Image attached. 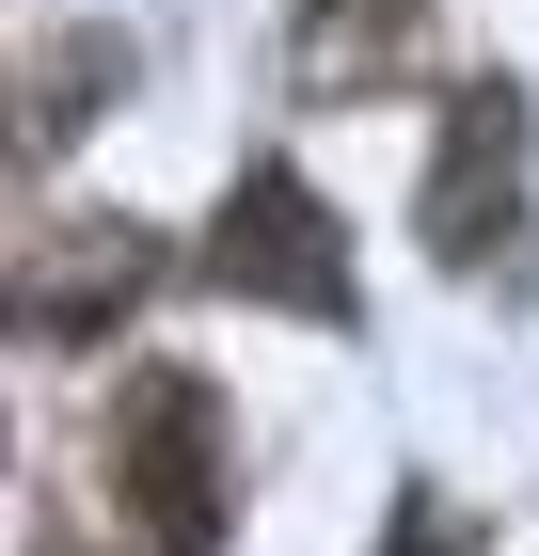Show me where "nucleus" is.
<instances>
[{
  "mask_svg": "<svg viewBox=\"0 0 539 556\" xmlns=\"http://www.w3.org/2000/svg\"><path fill=\"white\" fill-rule=\"evenodd\" d=\"M112 493L127 525H143V556H222V493H239V462H222V382L207 366H143L112 414Z\"/></svg>",
  "mask_w": 539,
  "mask_h": 556,
  "instance_id": "nucleus-1",
  "label": "nucleus"
},
{
  "mask_svg": "<svg viewBox=\"0 0 539 556\" xmlns=\"http://www.w3.org/2000/svg\"><path fill=\"white\" fill-rule=\"evenodd\" d=\"M207 287H239V302H286V318H318V334H349V318H365V270H349V239H333V207L301 191L286 160H254L239 191H222Z\"/></svg>",
  "mask_w": 539,
  "mask_h": 556,
  "instance_id": "nucleus-2",
  "label": "nucleus"
},
{
  "mask_svg": "<svg viewBox=\"0 0 539 556\" xmlns=\"http://www.w3.org/2000/svg\"><path fill=\"white\" fill-rule=\"evenodd\" d=\"M524 239V96L508 80H460L445 96V160H428V255L476 270Z\"/></svg>",
  "mask_w": 539,
  "mask_h": 556,
  "instance_id": "nucleus-3",
  "label": "nucleus"
},
{
  "mask_svg": "<svg viewBox=\"0 0 539 556\" xmlns=\"http://www.w3.org/2000/svg\"><path fill=\"white\" fill-rule=\"evenodd\" d=\"M143 287H159V239H143V223H64V239L16 255V334H33V350H80V334H112Z\"/></svg>",
  "mask_w": 539,
  "mask_h": 556,
  "instance_id": "nucleus-4",
  "label": "nucleus"
},
{
  "mask_svg": "<svg viewBox=\"0 0 539 556\" xmlns=\"http://www.w3.org/2000/svg\"><path fill=\"white\" fill-rule=\"evenodd\" d=\"M95 80H127V48H112V33H64V48L33 64V160H64V143L95 128V112H80Z\"/></svg>",
  "mask_w": 539,
  "mask_h": 556,
  "instance_id": "nucleus-5",
  "label": "nucleus"
},
{
  "mask_svg": "<svg viewBox=\"0 0 539 556\" xmlns=\"http://www.w3.org/2000/svg\"><path fill=\"white\" fill-rule=\"evenodd\" d=\"M397 16H413V0H301V80H318V96H333V80H365Z\"/></svg>",
  "mask_w": 539,
  "mask_h": 556,
  "instance_id": "nucleus-6",
  "label": "nucleus"
},
{
  "mask_svg": "<svg viewBox=\"0 0 539 556\" xmlns=\"http://www.w3.org/2000/svg\"><path fill=\"white\" fill-rule=\"evenodd\" d=\"M381 556H476V525H460V509H445V493H413V509L381 525Z\"/></svg>",
  "mask_w": 539,
  "mask_h": 556,
  "instance_id": "nucleus-7",
  "label": "nucleus"
}]
</instances>
